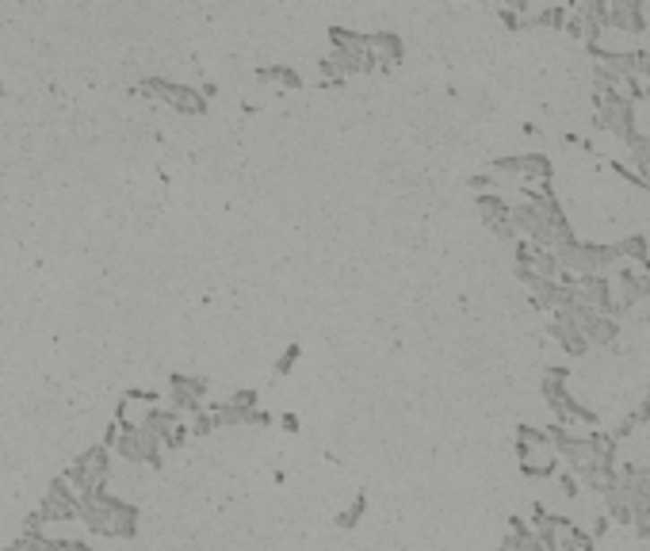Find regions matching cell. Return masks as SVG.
<instances>
[{"instance_id":"cell-13","label":"cell","mask_w":650,"mask_h":551,"mask_svg":"<svg viewBox=\"0 0 650 551\" xmlns=\"http://www.w3.org/2000/svg\"><path fill=\"white\" fill-rule=\"evenodd\" d=\"M364 510H368V498L360 494V498L352 502V510H344V513H341V525H344V529H352V525H356V517L364 513Z\"/></svg>"},{"instance_id":"cell-11","label":"cell","mask_w":650,"mask_h":551,"mask_svg":"<svg viewBox=\"0 0 650 551\" xmlns=\"http://www.w3.org/2000/svg\"><path fill=\"white\" fill-rule=\"evenodd\" d=\"M150 89H157V96L161 100H169L172 108H180V111H199L204 108V100L192 92V89H184V84H169V81H150Z\"/></svg>"},{"instance_id":"cell-3","label":"cell","mask_w":650,"mask_h":551,"mask_svg":"<svg viewBox=\"0 0 650 551\" xmlns=\"http://www.w3.org/2000/svg\"><path fill=\"white\" fill-rule=\"evenodd\" d=\"M601 126L604 131H612L620 142H628V146L639 138V131H635V100L624 89L601 96Z\"/></svg>"},{"instance_id":"cell-2","label":"cell","mask_w":650,"mask_h":551,"mask_svg":"<svg viewBox=\"0 0 650 551\" xmlns=\"http://www.w3.org/2000/svg\"><path fill=\"white\" fill-rule=\"evenodd\" d=\"M543 399H547V406H551V414H555V421L559 426H574V421H582V426H597V418L589 414L585 406H577L574 399H570V391H567V372H547L543 375Z\"/></svg>"},{"instance_id":"cell-17","label":"cell","mask_w":650,"mask_h":551,"mask_svg":"<svg viewBox=\"0 0 650 551\" xmlns=\"http://www.w3.org/2000/svg\"><path fill=\"white\" fill-rule=\"evenodd\" d=\"M559 551H570V547H559Z\"/></svg>"},{"instance_id":"cell-5","label":"cell","mask_w":650,"mask_h":551,"mask_svg":"<svg viewBox=\"0 0 650 551\" xmlns=\"http://www.w3.org/2000/svg\"><path fill=\"white\" fill-rule=\"evenodd\" d=\"M111 471V460H108V448H92L89 456H84L74 471H69V483L81 490V498H89V494H100L104 490V478Z\"/></svg>"},{"instance_id":"cell-16","label":"cell","mask_w":650,"mask_h":551,"mask_svg":"<svg viewBox=\"0 0 650 551\" xmlns=\"http://www.w3.org/2000/svg\"><path fill=\"white\" fill-rule=\"evenodd\" d=\"M295 360H299V345H291V349L283 352V360H280L276 372H280V375H283V372H291V364H295Z\"/></svg>"},{"instance_id":"cell-4","label":"cell","mask_w":650,"mask_h":551,"mask_svg":"<svg viewBox=\"0 0 650 551\" xmlns=\"http://www.w3.org/2000/svg\"><path fill=\"white\" fill-rule=\"evenodd\" d=\"M115 452L130 463H157L161 460V441L142 426H126L119 436H115Z\"/></svg>"},{"instance_id":"cell-9","label":"cell","mask_w":650,"mask_h":551,"mask_svg":"<svg viewBox=\"0 0 650 551\" xmlns=\"http://www.w3.org/2000/svg\"><path fill=\"white\" fill-rule=\"evenodd\" d=\"M74 517H81V498L69 490V483H57L50 490V498L42 502L39 521H74Z\"/></svg>"},{"instance_id":"cell-6","label":"cell","mask_w":650,"mask_h":551,"mask_svg":"<svg viewBox=\"0 0 650 551\" xmlns=\"http://www.w3.org/2000/svg\"><path fill=\"white\" fill-rule=\"evenodd\" d=\"M646 8L643 4H635V0H616V4H609V12H604V27L609 31H620V35H639L646 31Z\"/></svg>"},{"instance_id":"cell-7","label":"cell","mask_w":650,"mask_h":551,"mask_svg":"<svg viewBox=\"0 0 650 551\" xmlns=\"http://www.w3.org/2000/svg\"><path fill=\"white\" fill-rule=\"evenodd\" d=\"M551 333H555V341L570 352V357H582V352L589 349V337H585V330H582V322L574 318V310H555Z\"/></svg>"},{"instance_id":"cell-15","label":"cell","mask_w":650,"mask_h":551,"mask_svg":"<svg viewBox=\"0 0 650 551\" xmlns=\"http://www.w3.org/2000/svg\"><path fill=\"white\" fill-rule=\"evenodd\" d=\"M559 486H562V498H577V490H582L577 475H559Z\"/></svg>"},{"instance_id":"cell-12","label":"cell","mask_w":650,"mask_h":551,"mask_svg":"<svg viewBox=\"0 0 650 551\" xmlns=\"http://www.w3.org/2000/svg\"><path fill=\"white\" fill-rule=\"evenodd\" d=\"M260 81H280L287 89H299V73L287 65H272V69H260Z\"/></svg>"},{"instance_id":"cell-10","label":"cell","mask_w":650,"mask_h":551,"mask_svg":"<svg viewBox=\"0 0 650 551\" xmlns=\"http://www.w3.org/2000/svg\"><path fill=\"white\" fill-rule=\"evenodd\" d=\"M368 54L379 65H394V62H402V39L390 31H375V35H368Z\"/></svg>"},{"instance_id":"cell-14","label":"cell","mask_w":650,"mask_h":551,"mask_svg":"<svg viewBox=\"0 0 650 551\" xmlns=\"http://www.w3.org/2000/svg\"><path fill=\"white\" fill-rule=\"evenodd\" d=\"M536 23H547V27H562V23H567V12H562V8H543L540 16H536Z\"/></svg>"},{"instance_id":"cell-8","label":"cell","mask_w":650,"mask_h":551,"mask_svg":"<svg viewBox=\"0 0 650 551\" xmlns=\"http://www.w3.org/2000/svg\"><path fill=\"white\" fill-rule=\"evenodd\" d=\"M204 394H207V383H204V379H192V375H172L169 409H177V414H195V409L204 406Z\"/></svg>"},{"instance_id":"cell-1","label":"cell","mask_w":650,"mask_h":551,"mask_svg":"<svg viewBox=\"0 0 650 551\" xmlns=\"http://www.w3.org/2000/svg\"><path fill=\"white\" fill-rule=\"evenodd\" d=\"M81 517L92 532H104V536H134V529H138V513L104 490L81 498Z\"/></svg>"}]
</instances>
